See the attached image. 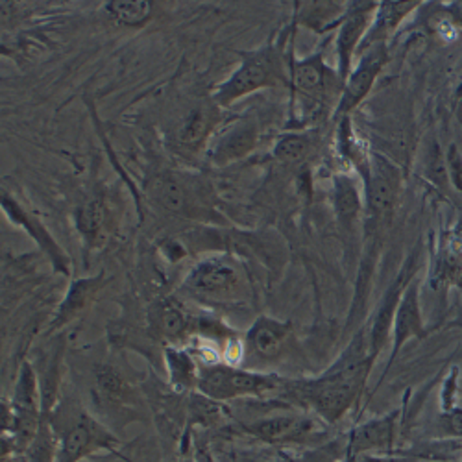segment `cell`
I'll return each instance as SVG.
<instances>
[{
    "instance_id": "obj_26",
    "label": "cell",
    "mask_w": 462,
    "mask_h": 462,
    "mask_svg": "<svg viewBox=\"0 0 462 462\" xmlns=\"http://www.w3.org/2000/svg\"><path fill=\"white\" fill-rule=\"evenodd\" d=\"M104 12L123 26H141L150 21L153 3L150 0H113V3H106Z\"/></svg>"
},
{
    "instance_id": "obj_17",
    "label": "cell",
    "mask_w": 462,
    "mask_h": 462,
    "mask_svg": "<svg viewBox=\"0 0 462 462\" xmlns=\"http://www.w3.org/2000/svg\"><path fill=\"white\" fill-rule=\"evenodd\" d=\"M74 222L89 250L102 248L113 231V209L106 199L95 197L76 209Z\"/></svg>"
},
{
    "instance_id": "obj_21",
    "label": "cell",
    "mask_w": 462,
    "mask_h": 462,
    "mask_svg": "<svg viewBox=\"0 0 462 462\" xmlns=\"http://www.w3.org/2000/svg\"><path fill=\"white\" fill-rule=\"evenodd\" d=\"M421 3L418 0H409V3H379L374 23L365 37V42L361 43V49L357 54L365 52L366 49L379 45V43H387L389 37L398 30V26L420 8Z\"/></svg>"
},
{
    "instance_id": "obj_15",
    "label": "cell",
    "mask_w": 462,
    "mask_h": 462,
    "mask_svg": "<svg viewBox=\"0 0 462 462\" xmlns=\"http://www.w3.org/2000/svg\"><path fill=\"white\" fill-rule=\"evenodd\" d=\"M398 411H394L391 414H384L361 423V426H357L350 433L348 451H346V455H375L381 451L393 449L398 435Z\"/></svg>"
},
{
    "instance_id": "obj_4",
    "label": "cell",
    "mask_w": 462,
    "mask_h": 462,
    "mask_svg": "<svg viewBox=\"0 0 462 462\" xmlns=\"http://www.w3.org/2000/svg\"><path fill=\"white\" fill-rule=\"evenodd\" d=\"M148 197L160 209L183 218H208L213 192L208 180L176 171H163L148 180Z\"/></svg>"
},
{
    "instance_id": "obj_5",
    "label": "cell",
    "mask_w": 462,
    "mask_h": 462,
    "mask_svg": "<svg viewBox=\"0 0 462 462\" xmlns=\"http://www.w3.org/2000/svg\"><path fill=\"white\" fill-rule=\"evenodd\" d=\"M287 379L276 374L237 368L231 365H206L200 368L199 391L213 402H231L241 398H263L285 391Z\"/></svg>"
},
{
    "instance_id": "obj_16",
    "label": "cell",
    "mask_w": 462,
    "mask_h": 462,
    "mask_svg": "<svg viewBox=\"0 0 462 462\" xmlns=\"http://www.w3.org/2000/svg\"><path fill=\"white\" fill-rule=\"evenodd\" d=\"M431 280L435 287L462 289V220L442 236Z\"/></svg>"
},
{
    "instance_id": "obj_20",
    "label": "cell",
    "mask_w": 462,
    "mask_h": 462,
    "mask_svg": "<svg viewBox=\"0 0 462 462\" xmlns=\"http://www.w3.org/2000/svg\"><path fill=\"white\" fill-rule=\"evenodd\" d=\"M3 209L5 213L12 218V222L19 224L21 227H24L28 234L32 236V239L40 245L47 255L51 257L52 264L56 271L69 274V263H67V255L60 250V246L54 243V239L51 237L49 231L45 229V226L37 220L33 215H30L17 200H14L10 195H5L3 199Z\"/></svg>"
},
{
    "instance_id": "obj_22",
    "label": "cell",
    "mask_w": 462,
    "mask_h": 462,
    "mask_svg": "<svg viewBox=\"0 0 462 462\" xmlns=\"http://www.w3.org/2000/svg\"><path fill=\"white\" fill-rule=\"evenodd\" d=\"M102 283H104V276L102 274L93 276V278L76 280L69 287L63 301L60 303L51 328L58 329V328L69 324L70 320L82 317L84 311L89 310V305L95 301L98 291L102 289Z\"/></svg>"
},
{
    "instance_id": "obj_23",
    "label": "cell",
    "mask_w": 462,
    "mask_h": 462,
    "mask_svg": "<svg viewBox=\"0 0 462 462\" xmlns=\"http://www.w3.org/2000/svg\"><path fill=\"white\" fill-rule=\"evenodd\" d=\"M333 208L338 220V226L350 231L357 226L363 211L365 200L359 192V187L350 176L338 174L333 180Z\"/></svg>"
},
{
    "instance_id": "obj_30",
    "label": "cell",
    "mask_w": 462,
    "mask_h": 462,
    "mask_svg": "<svg viewBox=\"0 0 462 462\" xmlns=\"http://www.w3.org/2000/svg\"><path fill=\"white\" fill-rule=\"evenodd\" d=\"M446 171L451 185L462 192V153L457 144H449L446 152Z\"/></svg>"
},
{
    "instance_id": "obj_12",
    "label": "cell",
    "mask_w": 462,
    "mask_h": 462,
    "mask_svg": "<svg viewBox=\"0 0 462 462\" xmlns=\"http://www.w3.org/2000/svg\"><path fill=\"white\" fill-rule=\"evenodd\" d=\"M379 3H350L338 23L337 32V60L338 76L346 82L352 72V63L361 49V43L374 23Z\"/></svg>"
},
{
    "instance_id": "obj_6",
    "label": "cell",
    "mask_w": 462,
    "mask_h": 462,
    "mask_svg": "<svg viewBox=\"0 0 462 462\" xmlns=\"http://www.w3.org/2000/svg\"><path fill=\"white\" fill-rule=\"evenodd\" d=\"M402 172L387 158L372 153L370 174L365 181L366 236H379L389 226L402 197Z\"/></svg>"
},
{
    "instance_id": "obj_19",
    "label": "cell",
    "mask_w": 462,
    "mask_h": 462,
    "mask_svg": "<svg viewBox=\"0 0 462 462\" xmlns=\"http://www.w3.org/2000/svg\"><path fill=\"white\" fill-rule=\"evenodd\" d=\"M222 119V109L211 100L192 109L176 132L178 144L187 152L200 150Z\"/></svg>"
},
{
    "instance_id": "obj_28",
    "label": "cell",
    "mask_w": 462,
    "mask_h": 462,
    "mask_svg": "<svg viewBox=\"0 0 462 462\" xmlns=\"http://www.w3.org/2000/svg\"><path fill=\"white\" fill-rule=\"evenodd\" d=\"M19 462H56V439L47 418L43 420L40 435H37L30 449L21 455Z\"/></svg>"
},
{
    "instance_id": "obj_10",
    "label": "cell",
    "mask_w": 462,
    "mask_h": 462,
    "mask_svg": "<svg viewBox=\"0 0 462 462\" xmlns=\"http://www.w3.org/2000/svg\"><path fill=\"white\" fill-rule=\"evenodd\" d=\"M389 63V47L387 43H379L359 54L356 69H352L348 80L344 82L342 95L335 106L333 121L338 123L344 117H350V113L359 107V104L370 95L375 80L383 72L384 65Z\"/></svg>"
},
{
    "instance_id": "obj_29",
    "label": "cell",
    "mask_w": 462,
    "mask_h": 462,
    "mask_svg": "<svg viewBox=\"0 0 462 462\" xmlns=\"http://www.w3.org/2000/svg\"><path fill=\"white\" fill-rule=\"evenodd\" d=\"M97 384H98V391L111 402H121L125 398V394L128 393L125 379L119 375L117 370L111 366L98 368Z\"/></svg>"
},
{
    "instance_id": "obj_18",
    "label": "cell",
    "mask_w": 462,
    "mask_h": 462,
    "mask_svg": "<svg viewBox=\"0 0 462 462\" xmlns=\"http://www.w3.org/2000/svg\"><path fill=\"white\" fill-rule=\"evenodd\" d=\"M259 139V128L254 121H241L227 128L218 141L215 143L213 150L209 152V160L217 167H227L236 163L255 148Z\"/></svg>"
},
{
    "instance_id": "obj_27",
    "label": "cell",
    "mask_w": 462,
    "mask_h": 462,
    "mask_svg": "<svg viewBox=\"0 0 462 462\" xmlns=\"http://www.w3.org/2000/svg\"><path fill=\"white\" fill-rule=\"evenodd\" d=\"M165 357L171 372V381L178 391L199 387L200 368L195 365V361H192V357L187 352L178 348H167Z\"/></svg>"
},
{
    "instance_id": "obj_7",
    "label": "cell",
    "mask_w": 462,
    "mask_h": 462,
    "mask_svg": "<svg viewBox=\"0 0 462 462\" xmlns=\"http://www.w3.org/2000/svg\"><path fill=\"white\" fill-rule=\"evenodd\" d=\"M117 446L115 439L102 423L86 411L74 412L56 439V462H80L82 458Z\"/></svg>"
},
{
    "instance_id": "obj_8",
    "label": "cell",
    "mask_w": 462,
    "mask_h": 462,
    "mask_svg": "<svg viewBox=\"0 0 462 462\" xmlns=\"http://www.w3.org/2000/svg\"><path fill=\"white\" fill-rule=\"evenodd\" d=\"M420 261H421V248L416 246L407 255L403 266L400 268L398 276L394 278V282L391 283V287L387 289V292H384L383 300L377 305L374 319L370 322V328L366 329L370 352L375 359L379 357L381 350L384 348V344H387L389 337L393 335V324H394V317H396V311L400 307V301H402L407 287L416 280Z\"/></svg>"
},
{
    "instance_id": "obj_3",
    "label": "cell",
    "mask_w": 462,
    "mask_h": 462,
    "mask_svg": "<svg viewBox=\"0 0 462 462\" xmlns=\"http://www.w3.org/2000/svg\"><path fill=\"white\" fill-rule=\"evenodd\" d=\"M239 69L211 95V100L220 109L229 107L259 89L282 88L291 82V69H287L282 51L276 47L266 45L252 52H239Z\"/></svg>"
},
{
    "instance_id": "obj_24",
    "label": "cell",
    "mask_w": 462,
    "mask_h": 462,
    "mask_svg": "<svg viewBox=\"0 0 462 462\" xmlns=\"http://www.w3.org/2000/svg\"><path fill=\"white\" fill-rule=\"evenodd\" d=\"M153 328L171 342H181L192 329V319L181 310L178 303L165 301L153 311Z\"/></svg>"
},
{
    "instance_id": "obj_11",
    "label": "cell",
    "mask_w": 462,
    "mask_h": 462,
    "mask_svg": "<svg viewBox=\"0 0 462 462\" xmlns=\"http://www.w3.org/2000/svg\"><path fill=\"white\" fill-rule=\"evenodd\" d=\"M294 329L289 322L261 317L246 335L245 348L257 365H276L294 352Z\"/></svg>"
},
{
    "instance_id": "obj_32",
    "label": "cell",
    "mask_w": 462,
    "mask_h": 462,
    "mask_svg": "<svg viewBox=\"0 0 462 462\" xmlns=\"http://www.w3.org/2000/svg\"><path fill=\"white\" fill-rule=\"evenodd\" d=\"M356 462H389V460H384L377 455H359L356 457Z\"/></svg>"
},
{
    "instance_id": "obj_1",
    "label": "cell",
    "mask_w": 462,
    "mask_h": 462,
    "mask_svg": "<svg viewBox=\"0 0 462 462\" xmlns=\"http://www.w3.org/2000/svg\"><path fill=\"white\" fill-rule=\"evenodd\" d=\"M374 363L366 329H361L320 377L287 381L283 393L324 421L337 423L359 402Z\"/></svg>"
},
{
    "instance_id": "obj_25",
    "label": "cell",
    "mask_w": 462,
    "mask_h": 462,
    "mask_svg": "<svg viewBox=\"0 0 462 462\" xmlns=\"http://www.w3.org/2000/svg\"><path fill=\"white\" fill-rule=\"evenodd\" d=\"M317 150L315 134H289L278 139L273 156L283 165H300L310 160Z\"/></svg>"
},
{
    "instance_id": "obj_31",
    "label": "cell",
    "mask_w": 462,
    "mask_h": 462,
    "mask_svg": "<svg viewBox=\"0 0 462 462\" xmlns=\"http://www.w3.org/2000/svg\"><path fill=\"white\" fill-rule=\"evenodd\" d=\"M442 421H444V430L448 435L462 439V409H458V407L448 409Z\"/></svg>"
},
{
    "instance_id": "obj_2",
    "label": "cell",
    "mask_w": 462,
    "mask_h": 462,
    "mask_svg": "<svg viewBox=\"0 0 462 462\" xmlns=\"http://www.w3.org/2000/svg\"><path fill=\"white\" fill-rule=\"evenodd\" d=\"M181 291L211 307H241L254 294L246 266L234 255H211L190 268Z\"/></svg>"
},
{
    "instance_id": "obj_33",
    "label": "cell",
    "mask_w": 462,
    "mask_h": 462,
    "mask_svg": "<svg viewBox=\"0 0 462 462\" xmlns=\"http://www.w3.org/2000/svg\"><path fill=\"white\" fill-rule=\"evenodd\" d=\"M455 97H457V100L462 102V82L458 84V88H457V91H455Z\"/></svg>"
},
{
    "instance_id": "obj_14",
    "label": "cell",
    "mask_w": 462,
    "mask_h": 462,
    "mask_svg": "<svg viewBox=\"0 0 462 462\" xmlns=\"http://www.w3.org/2000/svg\"><path fill=\"white\" fill-rule=\"evenodd\" d=\"M430 331L426 328V322H423V315H421V305H420V282L414 280L396 311L394 317V324H393V352H391V359L387 365V370L394 365L398 354L402 352L403 346L411 340V338H423Z\"/></svg>"
},
{
    "instance_id": "obj_34",
    "label": "cell",
    "mask_w": 462,
    "mask_h": 462,
    "mask_svg": "<svg viewBox=\"0 0 462 462\" xmlns=\"http://www.w3.org/2000/svg\"><path fill=\"white\" fill-rule=\"evenodd\" d=\"M342 462H356V457H350V455H346V458H344Z\"/></svg>"
},
{
    "instance_id": "obj_13",
    "label": "cell",
    "mask_w": 462,
    "mask_h": 462,
    "mask_svg": "<svg viewBox=\"0 0 462 462\" xmlns=\"http://www.w3.org/2000/svg\"><path fill=\"white\" fill-rule=\"evenodd\" d=\"M246 431L268 444H301L320 435L317 418L303 412L268 416L250 423Z\"/></svg>"
},
{
    "instance_id": "obj_9",
    "label": "cell",
    "mask_w": 462,
    "mask_h": 462,
    "mask_svg": "<svg viewBox=\"0 0 462 462\" xmlns=\"http://www.w3.org/2000/svg\"><path fill=\"white\" fill-rule=\"evenodd\" d=\"M291 86L305 100L328 106L335 97L340 98L344 82L324 60V51L291 63Z\"/></svg>"
}]
</instances>
